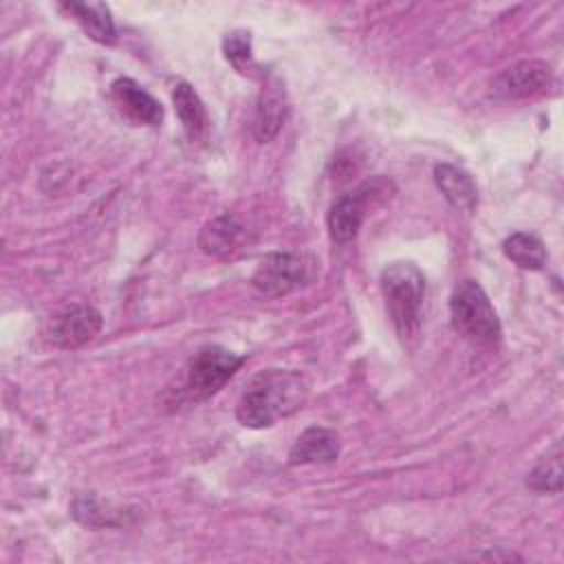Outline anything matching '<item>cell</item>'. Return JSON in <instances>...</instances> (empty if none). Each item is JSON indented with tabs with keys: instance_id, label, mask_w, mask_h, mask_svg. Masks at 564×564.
Masks as SVG:
<instances>
[{
	"instance_id": "2",
	"label": "cell",
	"mask_w": 564,
	"mask_h": 564,
	"mask_svg": "<svg viewBox=\"0 0 564 564\" xmlns=\"http://www.w3.org/2000/svg\"><path fill=\"white\" fill-rule=\"evenodd\" d=\"M386 311L401 339H410L421 326L425 275L412 262H392L379 275Z\"/></svg>"
},
{
	"instance_id": "9",
	"label": "cell",
	"mask_w": 564,
	"mask_h": 564,
	"mask_svg": "<svg viewBox=\"0 0 564 564\" xmlns=\"http://www.w3.org/2000/svg\"><path fill=\"white\" fill-rule=\"evenodd\" d=\"M368 192H370V183L361 185L359 189H355L350 194L339 196L330 205L328 216H326V227H328V234L335 242L344 245V242H350L357 236V231L361 227V220L366 216Z\"/></svg>"
},
{
	"instance_id": "11",
	"label": "cell",
	"mask_w": 564,
	"mask_h": 564,
	"mask_svg": "<svg viewBox=\"0 0 564 564\" xmlns=\"http://www.w3.org/2000/svg\"><path fill=\"white\" fill-rule=\"evenodd\" d=\"M339 456V436L328 427H306L289 452L291 465H324Z\"/></svg>"
},
{
	"instance_id": "4",
	"label": "cell",
	"mask_w": 564,
	"mask_h": 564,
	"mask_svg": "<svg viewBox=\"0 0 564 564\" xmlns=\"http://www.w3.org/2000/svg\"><path fill=\"white\" fill-rule=\"evenodd\" d=\"M245 364L242 355H236L223 346H203L187 366L185 394L192 401H205L216 394Z\"/></svg>"
},
{
	"instance_id": "5",
	"label": "cell",
	"mask_w": 564,
	"mask_h": 564,
	"mask_svg": "<svg viewBox=\"0 0 564 564\" xmlns=\"http://www.w3.org/2000/svg\"><path fill=\"white\" fill-rule=\"evenodd\" d=\"M308 282V264L291 251L267 253L251 275V286L267 297H282Z\"/></svg>"
},
{
	"instance_id": "6",
	"label": "cell",
	"mask_w": 564,
	"mask_h": 564,
	"mask_svg": "<svg viewBox=\"0 0 564 564\" xmlns=\"http://www.w3.org/2000/svg\"><path fill=\"white\" fill-rule=\"evenodd\" d=\"M104 326L101 313L90 304H68L57 311L48 326V339L57 348H79Z\"/></svg>"
},
{
	"instance_id": "16",
	"label": "cell",
	"mask_w": 564,
	"mask_h": 564,
	"mask_svg": "<svg viewBox=\"0 0 564 564\" xmlns=\"http://www.w3.org/2000/svg\"><path fill=\"white\" fill-rule=\"evenodd\" d=\"M502 253L520 269L540 271L546 262V249L542 240L527 231H513L502 242Z\"/></svg>"
},
{
	"instance_id": "14",
	"label": "cell",
	"mask_w": 564,
	"mask_h": 564,
	"mask_svg": "<svg viewBox=\"0 0 564 564\" xmlns=\"http://www.w3.org/2000/svg\"><path fill=\"white\" fill-rule=\"evenodd\" d=\"M62 9L68 11L84 33L99 42V44H115L117 40V29L110 15V9L101 2H62Z\"/></svg>"
},
{
	"instance_id": "8",
	"label": "cell",
	"mask_w": 564,
	"mask_h": 564,
	"mask_svg": "<svg viewBox=\"0 0 564 564\" xmlns=\"http://www.w3.org/2000/svg\"><path fill=\"white\" fill-rule=\"evenodd\" d=\"M112 101L121 108L126 117H130L134 123L143 126H161L163 121V106L134 79L119 77L110 86Z\"/></svg>"
},
{
	"instance_id": "19",
	"label": "cell",
	"mask_w": 564,
	"mask_h": 564,
	"mask_svg": "<svg viewBox=\"0 0 564 564\" xmlns=\"http://www.w3.org/2000/svg\"><path fill=\"white\" fill-rule=\"evenodd\" d=\"M476 557H480V560H500V562H509V560H520V555H516V553H509V551H489V553H478Z\"/></svg>"
},
{
	"instance_id": "13",
	"label": "cell",
	"mask_w": 564,
	"mask_h": 564,
	"mask_svg": "<svg viewBox=\"0 0 564 564\" xmlns=\"http://www.w3.org/2000/svg\"><path fill=\"white\" fill-rule=\"evenodd\" d=\"M434 181H436L441 194L445 196V200L454 209H458L463 214H471L476 209L478 187L465 170H460L452 163H438L434 167Z\"/></svg>"
},
{
	"instance_id": "10",
	"label": "cell",
	"mask_w": 564,
	"mask_h": 564,
	"mask_svg": "<svg viewBox=\"0 0 564 564\" xmlns=\"http://www.w3.org/2000/svg\"><path fill=\"white\" fill-rule=\"evenodd\" d=\"M289 117V101L278 82L267 84L258 95L253 110V137L258 143H269L278 137Z\"/></svg>"
},
{
	"instance_id": "15",
	"label": "cell",
	"mask_w": 564,
	"mask_h": 564,
	"mask_svg": "<svg viewBox=\"0 0 564 564\" xmlns=\"http://www.w3.org/2000/svg\"><path fill=\"white\" fill-rule=\"evenodd\" d=\"M172 101H174L176 115L183 123L187 139L200 141L209 128V119H207V110H205V104L200 101L198 93L187 82H178L174 86Z\"/></svg>"
},
{
	"instance_id": "3",
	"label": "cell",
	"mask_w": 564,
	"mask_h": 564,
	"mask_svg": "<svg viewBox=\"0 0 564 564\" xmlns=\"http://www.w3.org/2000/svg\"><path fill=\"white\" fill-rule=\"evenodd\" d=\"M449 319L454 330L478 344L500 339V319L485 289L476 280H460L449 297Z\"/></svg>"
},
{
	"instance_id": "12",
	"label": "cell",
	"mask_w": 564,
	"mask_h": 564,
	"mask_svg": "<svg viewBox=\"0 0 564 564\" xmlns=\"http://www.w3.org/2000/svg\"><path fill=\"white\" fill-rule=\"evenodd\" d=\"M245 231L247 229L236 214L223 212L203 225V229L198 234V247L207 256L227 258L229 253H234L238 249V245L245 238Z\"/></svg>"
},
{
	"instance_id": "7",
	"label": "cell",
	"mask_w": 564,
	"mask_h": 564,
	"mask_svg": "<svg viewBox=\"0 0 564 564\" xmlns=\"http://www.w3.org/2000/svg\"><path fill=\"white\" fill-rule=\"evenodd\" d=\"M553 79V68L544 59H524L505 68L491 84L498 99H524L540 95Z\"/></svg>"
},
{
	"instance_id": "18",
	"label": "cell",
	"mask_w": 564,
	"mask_h": 564,
	"mask_svg": "<svg viewBox=\"0 0 564 564\" xmlns=\"http://www.w3.org/2000/svg\"><path fill=\"white\" fill-rule=\"evenodd\" d=\"M223 53L240 73L251 64V37L247 31H231L223 40Z\"/></svg>"
},
{
	"instance_id": "17",
	"label": "cell",
	"mask_w": 564,
	"mask_h": 564,
	"mask_svg": "<svg viewBox=\"0 0 564 564\" xmlns=\"http://www.w3.org/2000/svg\"><path fill=\"white\" fill-rule=\"evenodd\" d=\"M527 487L535 494H560L562 491V445L555 443L529 471Z\"/></svg>"
},
{
	"instance_id": "1",
	"label": "cell",
	"mask_w": 564,
	"mask_h": 564,
	"mask_svg": "<svg viewBox=\"0 0 564 564\" xmlns=\"http://www.w3.org/2000/svg\"><path fill=\"white\" fill-rule=\"evenodd\" d=\"M306 394L308 381L302 372L289 368L260 370L242 390L236 403V419L251 430L269 427L302 408Z\"/></svg>"
}]
</instances>
